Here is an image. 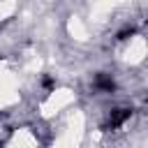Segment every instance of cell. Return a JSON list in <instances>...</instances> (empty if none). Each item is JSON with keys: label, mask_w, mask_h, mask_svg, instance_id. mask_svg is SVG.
<instances>
[{"label": "cell", "mask_w": 148, "mask_h": 148, "mask_svg": "<svg viewBox=\"0 0 148 148\" xmlns=\"http://www.w3.org/2000/svg\"><path fill=\"white\" fill-rule=\"evenodd\" d=\"M130 116H132V111H130V109H116V111L109 116V123H106L104 127H106V130H116V127H120Z\"/></svg>", "instance_id": "6da1fadb"}, {"label": "cell", "mask_w": 148, "mask_h": 148, "mask_svg": "<svg viewBox=\"0 0 148 148\" xmlns=\"http://www.w3.org/2000/svg\"><path fill=\"white\" fill-rule=\"evenodd\" d=\"M44 88H53V79L46 76V79H44Z\"/></svg>", "instance_id": "277c9868"}, {"label": "cell", "mask_w": 148, "mask_h": 148, "mask_svg": "<svg viewBox=\"0 0 148 148\" xmlns=\"http://www.w3.org/2000/svg\"><path fill=\"white\" fill-rule=\"evenodd\" d=\"M134 35V28H130V30H120L118 32V39H127V37H132Z\"/></svg>", "instance_id": "3957f363"}, {"label": "cell", "mask_w": 148, "mask_h": 148, "mask_svg": "<svg viewBox=\"0 0 148 148\" xmlns=\"http://www.w3.org/2000/svg\"><path fill=\"white\" fill-rule=\"evenodd\" d=\"M95 86H97L99 90H106V92H111V90L116 88V83H113V79H109V76H104V74H99V76L95 79Z\"/></svg>", "instance_id": "7a4b0ae2"}]
</instances>
